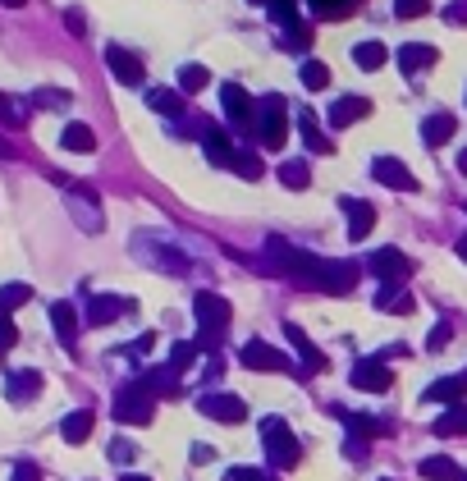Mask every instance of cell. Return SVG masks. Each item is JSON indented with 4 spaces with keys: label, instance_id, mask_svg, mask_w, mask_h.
I'll list each match as a JSON object with an SVG mask.
<instances>
[{
    "label": "cell",
    "instance_id": "obj_45",
    "mask_svg": "<svg viewBox=\"0 0 467 481\" xmlns=\"http://www.w3.org/2000/svg\"><path fill=\"white\" fill-rule=\"evenodd\" d=\"M14 344H19V326L0 312V349H14Z\"/></svg>",
    "mask_w": 467,
    "mask_h": 481
},
{
    "label": "cell",
    "instance_id": "obj_15",
    "mask_svg": "<svg viewBox=\"0 0 467 481\" xmlns=\"http://www.w3.org/2000/svg\"><path fill=\"white\" fill-rule=\"evenodd\" d=\"M284 339L293 344V353L302 358V371H321V367H325V353H321L316 344L307 339V330H302V326H293V321H284Z\"/></svg>",
    "mask_w": 467,
    "mask_h": 481
},
{
    "label": "cell",
    "instance_id": "obj_30",
    "mask_svg": "<svg viewBox=\"0 0 467 481\" xmlns=\"http://www.w3.org/2000/svg\"><path fill=\"white\" fill-rule=\"evenodd\" d=\"M376 307L380 312H394V316H403V312H412V299L399 289V284H385L380 293H376Z\"/></svg>",
    "mask_w": 467,
    "mask_h": 481
},
{
    "label": "cell",
    "instance_id": "obj_28",
    "mask_svg": "<svg viewBox=\"0 0 467 481\" xmlns=\"http://www.w3.org/2000/svg\"><path fill=\"white\" fill-rule=\"evenodd\" d=\"M422 477H426V481H463L458 463L445 459V454H435V459H422Z\"/></svg>",
    "mask_w": 467,
    "mask_h": 481
},
{
    "label": "cell",
    "instance_id": "obj_55",
    "mask_svg": "<svg viewBox=\"0 0 467 481\" xmlns=\"http://www.w3.org/2000/svg\"><path fill=\"white\" fill-rule=\"evenodd\" d=\"M247 5H270V0H247Z\"/></svg>",
    "mask_w": 467,
    "mask_h": 481
},
{
    "label": "cell",
    "instance_id": "obj_48",
    "mask_svg": "<svg viewBox=\"0 0 467 481\" xmlns=\"http://www.w3.org/2000/svg\"><path fill=\"white\" fill-rule=\"evenodd\" d=\"M0 115H5V124H10V128H23V120H27L14 101H5V105H0Z\"/></svg>",
    "mask_w": 467,
    "mask_h": 481
},
{
    "label": "cell",
    "instance_id": "obj_3",
    "mask_svg": "<svg viewBox=\"0 0 467 481\" xmlns=\"http://www.w3.org/2000/svg\"><path fill=\"white\" fill-rule=\"evenodd\" d=\"M257 138H261V147H284V138H289V101L280 92H266L257 101Z\"/></svg>",
    "mask_w": 467,
    "mask_h": 481
},
{
    "label": "cell",
    "instance_id": "obj_21",
    "mask_svg": "<svg viewBox=\"0 0 467 481\" xmlns=\"http://www.w3.org/2000/svg\"><path fill=\"white\" fill-rule=\"evenodd\" d=\"M284 271H289V275H298V280H307V284H316V280H321V271H325V261H321L316 252H307V248H289Z\"/></svg>",
    "mask_w": 467,
    "mask_h": 481
},
{
    "label": "cell",
    "instance_id": "obj_27",
    "mask_svg": "<svg viewBox=\"0 0 467 481\" xmlns=\"http://www.w3.org/2000/svg\"><path fill=\"white\" fill-rule=\"evenodd\" d=\"M467 394V376H449V381H435L431 390H426V404H458V399Z\"/></svg>",
    "mask_w": 467,
    "mask_h": 481
},
{
    "label": "cell",
    "instance_id": "obj_12",
    "mask_svg": "<svg viewBox=\"0 0 467 481\" xmlns=\"http://www.w3.org/2000/svg\"><path fill=\"white\" fill-rule=\"evenodd\" d=\"M42 394V371L37 367H23V371H10L5 376V399L10 404H27V399Z\"/></svg>",
    "mask_w": 467,
    "mask_h": 481
},
{
    "label": "cell",
    "instance_id": "obj_14",
    "mask_svg": "<svg viewBox=\"0 0 467 481\" xmlns=\"http://www.w3.org/2000/svg\"><path fill=\"white\" fill-rule=\"evenodd\" d=\"M339 206H344V216H348V238H353V244H362V238L371 234V225H376V206L371 202H357V198H344Z\"/></svg>",
    "mask_w": 467,
    "mask_h": 481
},
{
    "label": "cell",
    "instance_id": "obj_6",
    "mask_svg": "<svg viewBox=\"0 0 467 481\" xmlns=\"http://www.w3.org/2000/svg\"><path fill=\"white\" fill-rule=\"evenodd\" d=\"M198 413L202 417H211V422H225V426H238L243 417H247V404L238 394H225V390H211V394H202L198 399Z\"/></svg>",
    "mask_w": 467,
    "mask_h": 481
},
{
    "label": "cell",
    "instance_id": "obj_19",
    "mask_svg": "<svg viewBox=\"0 0 467 481\" xmlns=\"http://www.w3.org/2000/svg\"><path fill=\"white\" fill-rule=\"evenodd\" d=\"M128 312H133V303L128 299H110V293H97V299L88 303V321H92V326H110V321H120Z\"/></svg>",
    "mask_w": 467,
    "mask_h": 481
},
{
    "label": "cell",
    "instance_id": "obj_57",
    "mask_svg": "<svg viewBox=\"0 0 467 481\" xmlns=\"http://www.w3.org/2000/svg\"><path fill=\"white\" fill-rule=\"evenodd\" d=\"M0 105H5V97H0Z\"/></svg>",
    "mask_w": 467,
    "mask_h": 481
},
{
    "label": "cell",
    "instance_id": "obj_58",
    "mask_svg": "<svg viewBox=\"0 0 467 481\" xmlns=\"http://www.w3.org/2000/svg\"><path fill=\"white\" fill-rule=\"evenodd\" d=\"M463 481H467V477H463Z\"/></svg>",
    "mask_w": 467,
    "mask_h": 481
},
{
    "label": "cell",
    "instance_id": "obj_25",
    "mask_svg": "<svg viewBox=\"0 0 467 481\" xmlns=\"http://www.w3.org/2000/svg\"><path fill=\"white\" fill-rule=\"evenodd\" d=\"M147 105H152L156 115H165V120H179V115L188 111V105H183V92H170V88H152V92H147Z\"/></svg>",
    "mask_w": 467,
    "mask_h": 481
},
{
    "label": "cell",
    "instance_id": "obj_37",
    "mask_svg": "<svg viewBox=\"0 0 467 481\" xmlns=\"http://www.w3.org/2000/svg\"><path fill=\"white\" fill-rule=\"evenodd\" d=\"M280 46L284 50H298V56H302V50H312V28H307V23H293V28H284Z\"/></svg>",
    "mask_w": 467,
    "mask_h": 481
},
{
    "label": "cell",
    "instance_id": "obj_38",
    "mask_svg": "<svg viewBox=\"0 0 467 481\" xmlns=\"http://www.w3.org/2000/svg\"><path fill=\"white\" fill-rule=\"evenodd\" d=\"M458 431H467V408H458V404H454L445 417L435 422V436H458Z\"/></svg>",
    "mask_w": 467,
    "mask_h": 481
},
{
    "label": "cell",
    "instance_id": "obj_33",
    "mask_svg": "<svg viewBox=\"0 0 467 481\" xmlns=\"http://www.w3.org/2000/svg\"><path fill=\"white\" fill-rule=\"evenodd\" d=\"M426 65H435V50H431V46H403V50H399V69H403V74L426 69Z\"/></svg>",
    "mask_w": 467,
    "mask_h": 481
},
{
    "label": "cell",
    "instance_id": "obj_35",
    "mask_svg": "<svg viewBox=\"0 0 467 481\" xmlns=\"http://www.w3.org/2000/svg\"><path fill=\"white\" fill-rule=\"evenodd\" d=\"M211 83V69L206 65H183L179 69V92H202Z\"/></svg>",
    "mask_w": 467,
    "mask_h": 481
},
{
    "label": "cell",
    "instance_id": "obj_13",
    "mask_svg": "<svg viewBox=\"0 0 467 481\" xmlns=\"http://www.w3.org/2000/svg\"><path fill=\"white\" fill-rule=\"evenodd\" d=\"M202 151H206V160L211 166H225V170H234V156H238V147H234V138L225 128H206V138H202Z\"/></svg>",
    "mask_w": 467,
    "mask_h": 481
},
{
    "label": "cell",
    "instance_id": "obj_23",
    "mask_svg": "<svg viewBox=\"0 0 467 481\" xmlns=\"http://www.w3.org/2000/svg\"><path fill=\"white\" fill-rule=\"evenodd\" d=\"M92 426H97V413L92 408H74V413H65V422H60V436L69 440V445H82L92 436Z\"/></svg>",
    "mask_w": 467,
    "mask_h": 481
},
{
    "label": "cell",
    "instance_id": "obj_51",
    "mask_svg": "<svg viewBox=\"0 0 467 481\" xmlns=\"http://www.w3.org/2000/svg\"><path fill=\"white\" fill-rule=\"evenodd\" d=\"M445 344H449V326H435V330H431V349L440 353V349H445Z\"/></svg>",
    "mask_w": 467,
    "mask_h": 481
},
{
    "label": "cell",
    "instance_id": "obj_17",
    "mask_svg": "<svg viewBox=\"0 0 467 481\" xmlns=\"http://www.w3.org/2000/svg\"><path fill=\"white\" fill-rule=\"evenodd\" d=\"M137 385H143L152 399H175L179 394V376L170 371V362H165V367H147L143 376H137Z\"/></svg>",
    "mask_w": 467,
    "mask_h": 481
},
{
    "label": "cell",
    "instance_id": "obj_16",
    "mask_svg": "<svg viewBox=\"0 0 467 481\" xmlns=\"http://www.w3.org/2000/svg\"><path fill=\"white\" fill-rule=\"evenodd\" d=\"M353 284H357L353 261H325V271L316 280V289H325V293H353Z\"/></svg>",
    "mask_w": 467,
    "mask_h": 481
},
{
    "label": "cell",
    "instance_id": "obj_5",
    "mask_svg": "<svg viewBox=\"0 0 467 481\" xmlns=\"http://www.w3.org/2000/svg\"><path fill=\"white\" fill-rule=\"evenodd\" d=\"M220 105H225V120L234 124V128H243V133H257V101L253 97H247L238 83H225V88H220Z\"/></svg>",
    "mask_w": 467,
    "mask_h": 481
},
{
    "label": "cell",
    "instance_id": "obj_53",
    "mask_svg": "<svg viewBox=\"0 0 467 481\" xmlns=\"http://www.w3.org/2000/svg\"><path fill=\"white\" fill-rule=\"evenodd\" d=\"M124 481H152V477H137V472H124Z\"/></svg>",
    "mask_w": 467,
    "mask_h": 481
},
{
    "label": "cell",
    "instance_id": "obj_56",
    "mask_svg": "<svg viewBox=\"0 0 467 481\" xmlns=\"http://www.w3.org/2000/svg\"><path fill=\"white\" fill-rule=\"evenodd\" d=\"M458 252H463V257H467V238H463V244H458Z\"/></svg>",
    "mask_w": 467,
    "mask_h": 481
},
{
    "label": "cell",
    "instance_id": "obj_52",
    "mask_svg": "<svg viewBox=\"0 0 467 481\" xmlns=\"http://www.w3.org/2000/svg\"><path fill=\"white\" fill-rule=\"evenodd\" d=\"M0 5H10V10H23V5H27V0H0Z\"/></svg>",
    "mask_w": 467,
    "mask_h": 481
},
{
    "label": "cell",
    "instance_id": "obj_8",
    "mask_svg": "<svg viewBox=\"0 0 467 481\" xmlns=\"http://www.w3.org/2000/svg\"><path fill=\"white\" fill-rule=\"evenodd\" d=\"M238 362L253 371H293V358H284L280 349H270L266 339H247L238 349Z\"/></svg>",
    "mask_w": 467,
    "mask_h": 481
},
{
    "label": "cell",
    "instance_id": "obj_32",
    "mask_svg": "<svg viewBox=\"0 0 467 481\" xmlns=\"http://www.w3.org/2000/svg\"><path fill=\"white\" fill-rule=\"evenodd\" d=\"M353 65L357 69H380L385 65V46L380 42H357L353 46Z\"/></svg>",
    "mask_w": 467,
    "mask_h": 481
},
{
    "label": "cell",
    "instance_id": "obj_39",
    "mask_svg": "<svg viewBox=\"0 0 467 481\" xmlns=\"http://www.w3.org/2000/svg\"><path fill=\"white\" fill-rule=\"evenodd\" d=\"M307 5H312L316 19H344V14H353V0H307Z\"/></svg>",
    "mask_w": 467,
    "mask_h": 481
},
{
    "label": "cell",
    "instance_id": "obj_9",
    "mask_svg": "<svg viewBox=\"0 0 467 481\" xmlns=\"http://www.w3.org/2000/svg\"><path fill=\"white\" fill-rule=\"evenodd\" d=\"M65 198H69V211L78 216V225L88 229V234H97V229H101V206H97V198H92L88 189H82L78 179H69V183H65Z\"/></svg>",
    "mask_w": 467,
    "mask_h": 481
},
{
    "label": "cell",
    "instance_id": "obj_47",
    "mask_svg": "<svg viewBox=\"0 0 467 481\" xmlns=\"http://www.w3.org/2000/svg\"><path fill=\"white\" fill-rule=\"evenodd\" d=\"M65 28L74 37H82V33H88V14H82V10H65Z\"/></svg>",
    "mask_w": 467,
    "mask_h": 481
},
{
    "label": "cell",
    "instance_id": "obj_1",
    "mask_svg": "<svg viewBox=\"0 0 467 481\" xmlns=\"http://www.w3.org/2000/svg\"><path fill=\"white\" fill-rule=\"evenodd\" d=\"M192 316H198V349H206L215 358L220 353V339H225V326L234 321L230 299H220V293H211V289L192 293Z\"/></svg>",
    "mask_w": 467,
    "mask_h": 481
},
{
    "label": "cell",
    "instance_id": "obj_22",
    "mask_svg": "<svg viewBox=\"0 0 467 481\" xmlns=\"http://www.w3.org/2000/svg\"><path fill=\"white\" fill-rule=\"evenodd\" d=\"M51 326H55V339L65 344V349H74V339H78V312L74 303H51Z\"/></svg>",
    "mask_w": 467,
    "mask_h": 481
},
{
    "label": "cell",
    "instance_id": "obj_49",
    "mask_svg": "<svg viewBox=\"0 0 467 481\" xmlns=\"http://www.w3.org/2000/svg\"><path fill=\"white\" fill-rule=\"evenodd\" d=\"M394 10H399V19H412V14H422V10H426V0H399Z\"/></svg>",
    "mask_w": 467,
    "mask_h": 481
},
{
    "label": "cell",
    "instance_id": "obj_18",
    "mask_svg": "<svg viewBox=\"0 0 467 481\" xmlns=\"http://www.w3.org/2000/svg\"><path fill=\"white\" fill-rule=\"evenodd\" d=\"M371 179L376 183H385V189H403V193H412L417 183H412V175L399 166L394 156H380V160H371Z\"/></svg>",
    "mask_w": 467,
    "mask_h": 481
},
{
    "label": "cell",
    "instance_id": "obj_41",
    "mask_svg": "<svg viewBox=\"0 0 467 481\" xmlns=\"http://www.w3.org/2000/svg\"><path fill=\"white\" fill-rule=\"evenodd\" d=\"M270 19L275 23H284V28H293V23H298V0H270Z\"/></svg>",
    "mask_w": 467,
    "mask_h": 481
},
{
    "label": "cell",
    "instance_id": "obj_36",
    "mask_svg": "<svg viewBox=\"0 0 467 481\" xmlns=\"http://www.w3.org/2000/svg\"><path fill=\"white\" fill-rule=\"evenodd\" d=\"M302 88H307V92H325L330 88V69L321 60H302Z\"/></svg>",
    "mask_w": 467,
    "mask_h": 481
},
{
    "label": "cell",
    "instance_id": "obj_46",
    "mask_svg": "<svg viewBox=\"0 0 467 481\" xmlns=\"http://www.w3.org/2000/svg\"><path fill=\"white\" fill-rule=\"evenodd\" d=\"M225 481H275L270 472H257V468H230Z\"/></svg>",
    "mask_w": 467,
    "mask_h": 481
},
{
    "label": "cell",
    "instance_id": "obj_20",
    "mask_svg": "<svg viewBox=\"0 0 467 481\" xmlns=\"http://www.w3.org/2000/svg\"><path fill=\"white\" fill-rule=\"evenodd\" d=\"M362 115H371V101L367 97H339L335 105H330V128H348V124H357Z\"/></svg>",
    "mask_w": 467,
    "mask_h": 481
},
{
    "label": "cell",
    "instance_id": "obj_31",
    "mask_svg": "<svg viewBox=\"0 0 467 481\" xmlns=\"http://www.w3.org/2000/svg\"><path fill=\"white\" fill-rule=\"evenodd\" d=\"M198 339H179L175 349H170V371L175 376H183V371H192V362H198Z\"/></svg>",
    "mask_w": 467,
    "mask_h": 481
},
{
    "label": "cell",
    "instance_id": "obj_43",
    "mask_svg": "<svg viewBox=\"0 0 467 481\" xmlns=\"http://www.w3.org/2000/svg\"><path fill=\"white\" fill-rule=\"evenodd\" d=\"M105 454H110L115 463H124V468H128V463L137 459V445H133V440H110V449H105Z\"/></svg>",
    "mask_w": 467,
    "mask_h": 481
},
{
    "label": "cell",
    "instance_id": "obj_24",
    "mask_svg": "<svg viewBox=\"0 0 467 481\" xmlns=\"http://www.w3.org/2000/svg\"><path fill=\"white\" fill-rule=\"evenodd\" d=\"M367 266H371V275H380V280H399V275H408V257H403L399 248H380Z\"/></svg>",
    "mask_w": 467,
    "mask_h": 481
},
{
    "label": "cell",
    "instance_id": "obj_11",
    "mask_svg": "<svg viewBox=\"0 0 467 481\" xmlns=\"http://www.w3.org/2000/svg\"><path fill=\"white\" fill-rule=\"evenodd\" d=\"M293 120H298V133H302V147H307L312 156H330V151H335V143H330L325 133H321L312 105H298V115H293Z\"/></svg>",
    "mask_w": 467,
    "mask_h": 481
},
{
    "label": "cell",
    "instance_id": "obj_26",
    "mask_svg": "<svg viewBox=\"0 0 467 481\" xmlns=\"http://www.w3.org/2000/svg\"><path fill=\"white\" fill-rule=\"evenodd\" d=\"M60 143H65V151H78V156H92L97 151V133L88 128V124H65V133H60Z\"/></svg>",
    "mask_w": 467,
    "mask_h": 481
},
{
    "label": "cell",
    "instance_id": "obj_10",
    "mask_svg": "<svg viewBox=\"0 0 467 481\" xmlns=\"http://www.w3.org/2000/svg\"><path fill=\"white\" fill-rule=\"evenodd\" d=\"M353 385L357 390H367V394H385L394 385V376H390V367H385L380 358H362L353 367Z\"/></svg>",
    "mask_w": 467,
    "mask_h": 481
},
{
    "label": "cell",
    "instance_id": "obj_29",
    "mask_svg": "<svg viewBox=\"0 0 467 481\" xmlns=\"http://www.w3.org/2000/svg\"><path fill=\"white\" fill-rule=\"evenodd\" d=\"M280 183H284V189H293V193L312 189V170H307V160H284V166H280Z\"/></svg>",
    "mask_w": 467,
    "mask_h": 481
},
{
    "label": "cell",
    "instance_id": "obj_44",
    "mask_svg": "<svg viewBox=\"0 0 467 481\" xmlns=\"http://www.w3.org/2000/svg\"><path fill=\"white\" fill-rule=\"evenodd\" d=\"M10 481H42V468H37L33 459H19V463H14V477H10Z\"/></svg>",
    "mask_w": 467,
    "mask_h": 481
},
{
    "label": "cell",
    "instance_id": "obj_34",
    "mask_svg": "<svg viewBox=\"0 0 467 481\" xmlns=\"http://www.w3.org/2000/svg\"><path fill=\"white\" fill-rule=\"evenodd\" d=\"M27 299H33V289H27V284H19V280L14 284H0V312H5V316L19 312Z\"/></svg>",
    "mask_w": 467,
    "mask_h": 481
},
{
    "label": "cell",
    "instance_id": "obj_42",
    "mask_svg": "<svg viewBox=\"0 0 467 481\" xmlns=\"http://www.w3.org/2000/svg\"><path fill=\"white\" fill-rule=\"evenodd\" d=\"M234 170H238L243 179H261V175H266L261 156H253V151H238V156H234Z\"/></svg>",
    "mask_w": 467,
    "mask_h": 481
},
{
    "label": "cell",
    "instance_id": "obj_2",
    "mask_svg": "<svg viewBox=\"0 0 467 481\" xmlns=\"http://www.w3.org/2000/svg\"><path fill=\"white\" fill-rule=\"evenodd\" d=\"M261 445H266V459H270L275 472H289L302 459V449H298V440H293V431H289L284 417H266L261 422Z\"/></svg>",
    "mask_w": 467,
    "mask_h": 481
},
{
    "label": "cell",
    "instance_id": "obj_50",
    "mask_svg": "<svg viewBox=\"0 0 467 481\" xmlns=\"http://www.w3.org/2000/svg\"><path fill=\"white\" fill-rule=\"evenodd\" d=\"M211 459H215V449H211V445H192V463H198V468L211 463Z\"/></svg>",
    "mask_w": 467,
    "mask_h": 481
},
{
    "label": "cell",
    "instance_id": "obj_7",
    "mask_svg": "<svg viewBox=\"0 0 467 481\" xmlns=\"http://www.w3.org/2000/svg\"><path fill=\"white\" fill-rule=\"evenodd\" d=\"M105 69L115 74V83H124V88H137L143 83V56L137 50H128V46H120V42H110L105 46Z\"/></svg>",
    "mask_w": 467,
    "mask_h": 481
},
{
    "label": "cell",
    "instance_id": "obj_40",
    "mask_svg": "<svg viewBox=\"0 0 467 481\" xmlns=\"http://www.w3.org/2000/svg\"><path fill=\"white\" fill-rule=\"evenodd\" d=\"M422 133H426V143L435 147V143H445L449 133H454V120H449V115H431V120L422 124Z\"/></svg>",
    "mask_w": 467,
    "mask_h": 481
},
{
    "label": "cell",
    "instance_id": "obj_4",
    "mask_svg": "<svg viewBox=\"0 0 467 481\" xmlns=\"http://www.w3.org/2000/svg\"><path fill=\"white\" fill-rule=\"evenodd\" d=\"M110 413H115V422H128V426H147L152 417H156V399L143 390V385H124L120 394H115V408H110Z\"/></svg>",
    "mask_w": 467,
    "mask_h": 481
},
{
    "label": "cell",
    "instance_id": "obj_54",
    "mask_svg": "<svg viewBox=\"0 0 467 481\" xmlns=\"http://www.w3.org/2000/svg\"><path fill=\"white\" fill-rule=\"evenodd\" d=\"M0 156H14V147H5V138H0Z\"/></svg>",
    "mask_w": 467,
    "mask_h": 481
}]
</instances>
